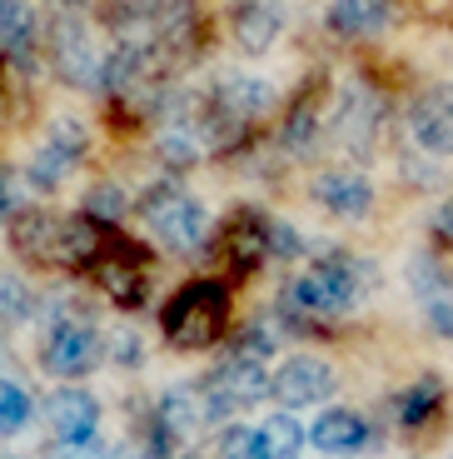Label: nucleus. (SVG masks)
<instances>
[{
    "label": "nucleus",
    "mask_w": 453,
    "mask_h": 459,
    "mask_svg": "<svg viewBox=\"0 0 453 459\" xmlns=\"http://www.w3.org/2000/svg\"><path fill=\"white\" fill-rule=\"evenodd\" d=\"M369 290V264L344 250H324L314 270H299L284 280L279 295V320L284 330H324V320H344Z\"/></svg>",
    "instance_id": "obj_1"
},
{
    "label": "nucleus",
    "mask_w": 453,
    "mask_h": 459,
    "mask_svg": "<svg viewBox=\"0 0 453 459\" xmlns=\"http://www.w3.org/2000/svg\"><path fill=\"white\" fill-rule=\"evenodd\" d=\"M115 230L90 215H56V210H21L11 220V250L35 270H90Z\"/></svg>",
    "instance_id": "obj_2"
},
{
    "label": "nucleus",
    "mask_w": 453,
    "mask_h": 459,
    "mask_svg": "<svg viewBox=\"0 0 453 459\" xmlns=\"http://www.w3.org/2000/svg\"><path fill=\"white\" fill-rule=\"evenodd\" d=\"M159 330L175 350H204V344H215L219 334L229 330V285L225 280H184L170 299H165V310H159Z\"/></svg>",
    "instance_id": "obj_3"
},
{
    "label": "nucleus",
    "mask_w": 453,
    "mask_h": 459,
    "mask_svg": "<svg viewBox=\"0 0 453 459\" xmlns=\"http://www.w3.org/2000/svg\"><path fill=\"white\" fill-rule=\"evenodd\" d=\"M135 210L145 220V230L155 235V245H165L170 255H194L209 245V215L180 185H150L135 200Z\"/></svg>",
    "instance_id": "obj_4"
},
{
    "label": "nucleus",
    "mask_w": 453,
    "mask_h": 459,
    "mask_svg": "<svg viewBox=\"0 0 453 459\" xmlns=\"http://www.w3.org/2000/svg\"><path fill=\"white\" fill-rule=\"evenodd\" d=\"M46 50L56 65L60 85L70 91H105V56L95 50L90 30L75 11H56L46 21Z\"/></svg>",
    "instance_id": "obj_5"
},
{
    "label": "nucleus",
    "mask_w": 453,
    "mask_h": 459,
    "mask_svg": "<svg viewBox=\"0 0 453 459\" xmlns=\"http://www.w3.org/2000/svg\"><path fill=\"white\" fill-rule=\"evenodd\" d=\"M384 120H389L384 91H379L374 81L354 75V81L339 91V100H334V120H329V130H334V140L344 145V155L369 160L374 145H379V135H384Z\"/></svg>",
    "instance_id": "obj_6"
},
{
    "label": "nucleus",
    "mask_w": 453,
    "mask_h": 459,
    "mask_svg": "<svg viewBox=\"0 0 453 459\" xmlns=\"http://www.w3.org/2000/svg\"><path fill=\"white\" fill-rule=\"evenodd\" d=\"M274 375H264V359H250V355H225L200 385V400H204V414L209 420H229V414L250 410L269 394Z\"/></svg>",
    "instance_id": "obj_7"
},
{
    "label": "nucleus",
    "mask_w": 453,
    "mask_h": 459,
    "mask_svg": "<svg viewBox=\"0 0 453 459\" xmlns=\"http://www.w3.org/2000/svg\"><path fill=\"white\" fill-rule=\"evenodd\" d=\"M90 275L120 310H140L150 299V260L135 250V240H125V235H110L100 260L90 264Z\"/></svg>",
    "instance_id": "obj_8"
},
{
    "label": "nucleus",
    "mask_w": 453,
    "mask_h": 459,
    "mask_svg": "<svg viewBox=\"0 0 453 459\" xmlns=\"http://www.w3.org/2000/svg\"><path fill=\"white\" fill-rule=\"evenodd\" d=\"M269 225L274 220L254 205L235 210V215L225 220V230L215 235V260L225 264L235 280L254 275L260 264H269Z\"/></svg>",
    "instance_id": "obj_9"
},
{
    "label": "nucleus",
    "mask_w": 453,
    "mask_h": 459,
    "mask_svg": "<svg viewBox=\"0 0 453 459\" xmlns=\"http://www.w3.org/2000/svg\"><path fill=\"white\" fill-rule=\"evenodd\" d=\"M105 355V340L95 325H56V330H46V340H40V369L56 379H85Z\"/></svg>",
    "instance_id": "obj_10"
},
{
    "label": "nucleus",
    "mask_w": 453,
    "mask_h": 459,
    "mask_svg": "<svg viewBox=\"0 0 453 459\" xmlns=\"http://www.w3.org/2000/svg\"><path fill=\"white\" fill-rule=\"evenodd\" d=\"M408 135L423 155L433 160H453V85H429L408 100V115H404Z\"/></svg>",
    "instance_id": "obj_11"
},
{
    "label": "nucleus",
    "mask_w": 453,
    "mask_h": 459,
    "mask_svg": "<svg viewBox=\"0 0 453 459\" xmlns=\"http://www.w3.org/2000/svg\"><path fill=\"white\" fill-rule=\"evenodd\" d=\"M274 100H279V91H274L269 81H260V75H219L215 91H209V105H215V115L225 120L229 130H244L254 126V120H264V115L274 110Z\"/></svg>",
    "instance_id": "obj_12"
},
{
    "label": "nucleus",
    "mask_w": 453,
    "mask_h": 459,
    "mask_svg": "<svg viewBox=\"0 0 453 459\" xmlns=\"http://www.w3.org/2000/svg\"><path fill=\"white\" fill-rule=\"evenodd\" d=\"M145 30H150V46L165 60L190 56L194 40H200V0H150Z\"/></svg>",
    "instance_id": "obj_13"
},
{
    "label": "nucleus",
    "mask_w": 453,
    "mask_h": 459,
    "mask_svg": "<svg viewBox=\"0 0 453 459\" xmlns=\"http://www.w3.org/2000/svg\"><path fill=\"white\" fill-rule=\"evenodd\" d=\"M80 160H85V130H80L75 120H56V130L46 135V145L35 150L30 165H25V180H30L35 190H56Z\"/></svg>",
    "instance_id": "obj_14"
},
{
    "label": "nucleus",
    "mask_w": 453,
    "mask_h": 459,
    "mask_svg": "<svg viewBox=\"0 0 453 459\" xmlns=\"http://www.w3.org/2000/svg\"><path fill=\"white\" fill-rule=\"evenodd\" d=\"M269 394L284 404V410H304V404H324L334 394V369L314 355H295L274 369Z\"/></svg>",
    "instance_id": "obj_15"
},
{
    "label": "nucleus",
    "mask_w": 453,
    "mask_h": 459,
    "mask_svg": "<svg viewBox=\"0 0 453 459\" xmlns=\"http://www.w3.org/2000/svg\"><path fill=\"white\" fill-rule=\"evenodd\" d=\"M284 0H235V11H229V35H235V46L244 56H269L279 46L284 35Z\"/></svg>",
    "instance_id": "obj_16"
},
{
    "label": "nucleus",
    "mask_w": 453,
    "mask_h": 459,
    "mask_svg": "<svg viewBox=\"0 0 453 459\" xmlns=\"http://www.w3.org/2000/svg\"><path fill=\"white\" fill-rule=\"evenodd\" d=\"M309 195H314L319 210H329V215H339V220H363L374 210V185L359 170H319L314 185H309Z\"/></svg>",
    "instance_id": "obj_17"
},
{
    "label": "nucleus",
    "mask_w": 453,
    "mask_h": 459,
    "mask_svg": "<svg viewBox=\"0 0 453 459\" xmlns=\"http://www.w3.org/2000/svg\"><path fill=\"white\" fill-rule=\"evenodd\" d=\"M46 425L56 445H85L100 429V400L90 390H56L46 400Z\"/></svg>",
    "instance_id": "obj_18"
},
{
    "label": "nucleus",
    "mask_w": 453,
    "mask_h": 459,
    "mask_svg": "<svg viewBox=\"0 0 453 459\" xmlns=\"http://www.w3.org/2000/svg\"><path fill=\"white\" fill-rule=\"evenodd\" d=\"M394 0H329L324 25L329 35L339 40H369V35H384L389 21H394Z\"/></svg>",
    "instance_id": "obj_19"
},
{
    "label": "nucleus",
    "mask_w": 453,
    "mask_h": 459,
    "mask_svg": "<svg viewBox=\"0 0 453 459\" xmlns=\"http://www.w3.org/2000/svg\"><path fill=\"white\" fill-rule=\"evenodd\" d=\"M319 135H324V115H319V81H309L304 91L289 100V110H284V126H279V145L295 155V160H309L319 145Z\"/></svg>",
    "instance_id": "obj_20"
},
{
    "label": "nucleus",
    "mask_w": 453,
    "mask_h": 459,
    "mask_svg": "<svg viewBox=\"0 0 453 459\" xmlns=\"http://www.w3.org/2000/svg\"><path fill=\"white\" fill-rule=\"evenodd\" d=\"M309 445L324 449V455H359L369 445V420L354 410H324L309 425Z\"/></svg>",
    "instance_id": "obj_21"
},
{
    "label": "nucleus",
    "mask_w": 453,
    "mask_h": 459,
    "mask_svg": "<svg viewBox=\"0 0 453 459\" xmlns=\"http://www.w3.org/2000/svg\"><path fill=\"white\" fill-rule=\"evenodd\" d=\"M414 290H419V299H423L429 330L443 334V340H453V275L439 270V264H429V260H419L414 264Z\"/></svg>",
    "instance_id": "obj_22"
},
{
    "label": "nucleus",
    "mask_w": 453,
    "mask_h": 459,
    "mask_svg": "<svg viewBox=\"0 0 453 459\" xmlns=\"http://www.w3.org/2000/svg\"><path fill=\"white\" fill-rule=\"evenodd\" d=\"M155 425H159V429H170L175 439H184V435H194L200 425H209L204 400H200V385H175V390L159 394Z\"/></svg>",
    "instance_id": "obj_23"
},
{
    "label": "nucleus",
    "mask_w": 453,
    "mask_h": 459,
    "mask_svg": "<svg viewBox=\"0 0 453 459\" xmlns=\"http://www.w3.org/2000/svg\"><path fill=\"white\" fill-rule=\"evenodd\" d=\"M40 40H46V30H40L30 5L25 0H0V50L11 60H30Z\"/></svg>",
    "instance_id": "obj_24"
},
{
    "label": "nucleus",
    "mask_w": 453,
    "mask_h": 459,
    "mask_svg": "<svg viewBox=\"0 0 453 459\" xmlns=\"http://www.w3.org/2000/svg\"><path fill=\"white\" fill-rule=\"evenodd\" d=\"M439 404H443V379L423 375L419 385H408L404 400H398V425H404V429H423L433 414H439Z\"/></svg>",
    "instance_id": "obj_25"
},
{
    "label": "nucleus",
    "mask_w": 453,
    "mask_h": 459,
    "mask_svg": "<svg viewBox=\"0 0 453 459\" xmlns=\"http://www.w3.org/2000/svg\"><path fill=\"white\" fill-rule=\"evenodd\" d=\"M279 330H284L279 315H254V320H244V330L235 334L229 355H250V359L274 355V350H279Z\"/></svg>",
    "instance_id": "obj_26"
},
{
    "label": "nucleus",
    "mask_w": 453,
    "mask_h": 459,
    "mask_svg": "<svg viewBox=\"0 0 453 459\" xmlns=\"http://www.w3.org/2000/svg\"><path fill=\"white\" fill-rule=\"evenodd\" d=\"M35 310H40V305H35V290L25 285L15 270H0V325H5V330H11V325H25Z\"/></svg>",
    "instance_id": "obj_27"
},
{
    "label": "nucleus",
    "mask_w": 453,
    "mask_h": 459,
    "mask_svg": "<svg viewBox=\"0 0 453 459\" xmlns=\"http://www.w3.org/2000/svg\"><path fill=\"white\" fill-rule=\"evenodd\" d=\"M264 445H269V459H295L299 449H304V439H309V429L299 425L295 414H269V420H264Z\"/></svg>",
    "instance_id": "obj_28"
},
{
    "label": "nucleus",
    "mask_w": 453,
    "mask_h": 459,
    "mask_svg": "<svg viewBox=\"0 0 453 459\" xmlns=\"http://www.w3.org/2000/svg\"><path fill=\"white\" fill-rule=\"evenodd\" d=\"M125 210H130V195L120 190V185H110V180H100V185H90L85 190V205H80V215H90V220H100V225H120L125 220Z\"/></svg>",
    "instance_id": "obj_29"
},
{
    "label": "nucleus",
    "mask_w": 453,
    "mask_h": 459,
    "mask_svg": "<svg viewBox=\"0 0 453 459\" xmlns=\"http://www.w3.org/2000/svg\"><path fill=\"white\" fill-rule=\"evenodd\" d=\"M219 459H269V445H264V429L229 425L225 435H219Z\"/></svg>",
    "instance_id": "obj_30"
},
{
    "label": "nucleus",
    "mask_w": 453,
    "mask_h": 459,
    "mask_svg": "<svg viewBox=\"0 0 453 459\" xmlns=\"http://www.w3.org/2000/svg\"><path fill=\"white\" fill-rule=\"evenodd\" d=\"M30 425V394L15 379H0V435H15V429Z\"/></svg>",
    "instance_id": "obj_31"
},
{
    "label": "nucleus",
    "mask_w": 453,
    "mask_h": 459,
    "mask_svg": "<svg viewBox=\"0 0 453 459\" xmlns=\"http://www.w3.org/2000/svg\"><path fill=\"white\" fill-rule=\"evenodd\" d=\"M95 15H100L110 30H130V25H145L150 0H95Z\"/></svg>",
    "instance_id": "obj_32"
},
{
    "label": "nucleus",
    "mask_w": 453,
    "mask_h": 459,
    "mask_svg": "<svg viewBox=\"0 0 453 459\" xmlns=\"http://www.w3.org/2000/svg\"><path fill=\"white\" fill-rule=\"evenodd\" d=\"M105 355L125 369H140L145 365V344H140V334L130 330V325H120V330H110V340H105Z\"/></svg>",
    "instance_id": "obj_33"
},
{
    "label": "nucleus",
    "mask_w": 453,
    "mask_h": 459,
    "mask_svg": "<svg viewBox=\"0 0 453 459\" xmlns=\"http://www.w3.org/2000/svg\"><path fill=\"white\" fill-rule=\"evenodd\" d=\"M299 255H304L299 230L284 225V220H274V225H269V260H299Z\"/></svg>",
    "instance_id": "obj_34"
},
{
    "label": "nucleus",
    "mask_w": 453,
    "mask_h": 459,
    "mask_svg": "<svg viewBox=\"0 0 453 459\" xmlns=\"http://www.w3.org/2000/svg\"><path fill=\"white\" fill-rule=\"evenodd\" d=\"M429 235H433L439 245H449V250H453V195L433 205V215H429Z\"/></svg>",
    "instance_id": "obj_35"
},
{
    "label": "nucleus",
    "mask_w": 453,
    "mask_h": 459,
    "mask_svg": "<svg viewBox=\"0 0 453 459\" xmlns=\"http://www.w3.org/2000/svg\"><path fill=\"white\" fill-rule=\"evenodd\" d=\"M56 459H110L100 449V439H85V445H56Z\"/></svg>",
    "instance_id": "obj_36"
},
{
    "label": "nucleus",
    "mask_w": 453,
    "mask_h": 459,
    "mask_svg": "<svg viewBox=\"0 0 453 459\" xmlns=\"http://www.w3.org/2000/svg\"><path fill=\"white\" fill-rule=\"evenodd\" d=\"M21 215V205H15V185H11V175L0 170V220H15Z\"/></svg>",
    "instance_id": "obj_37"
},
{
    "label": "nucleus",
    "mask_w": 453,
    "mask_h": 459,
    "mask_svg": "<svg viewBox=\"0 0 453 459\" xmlns=\"http://www.w3.org/2000/svg\"><path fill=\"white\" fill-rule=\"evenodd\" d=\"M60 11H80V5H85V0H56Z\"/></svg>",
    "instance_id": "obj_38"
}]
</instances>
